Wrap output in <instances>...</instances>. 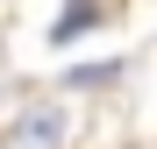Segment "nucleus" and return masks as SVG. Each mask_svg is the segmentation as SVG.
Returning <instances> with one entry per match:
<instances>
[{"mask_svg": "<svg viewBox=\"0 0 157 149\" xmlns=\"http://www.w3.org/2000/svg\"><path fill=\"white\" fill-rule=\"evenodd\" d=\"M64 114L50 107V99H29V107H14L7 121V149H64Z\"/></svg>", "mask_w": 157, "mask_h": 149, "instance_id": "obj_1", "label": "nucleus"}, {"mask_svg": "<svg viewBox=\"0 0 157 149\" xmlns=\"http://www.w3.org/2000/svg\"><path fill=\"white\" fill-rule=\"evenodd\" d=\"M107 14H121V0H64V14L50 21V43L64 50V43H78V36H86V29H100Z\"/></svg>", "mask_w": 157, "mask_h": 149, "instance_id": "obj_2", "label": "nucleus"}, {"mask_svg": "<svg viewBox=\"0 0 157 149\" xmlns=\"http://www.w3.org/2000/svg\"><path fill=\"white\" fill-rule=\"evenodd\" d=\"M93 85H121V57H114V64H86V71H64V92H93Z\"/></svg>", "mask_w": 157, "mask_h": 149, "instance_id": "obj_3", "label": "nucleus"}]
</instances>
